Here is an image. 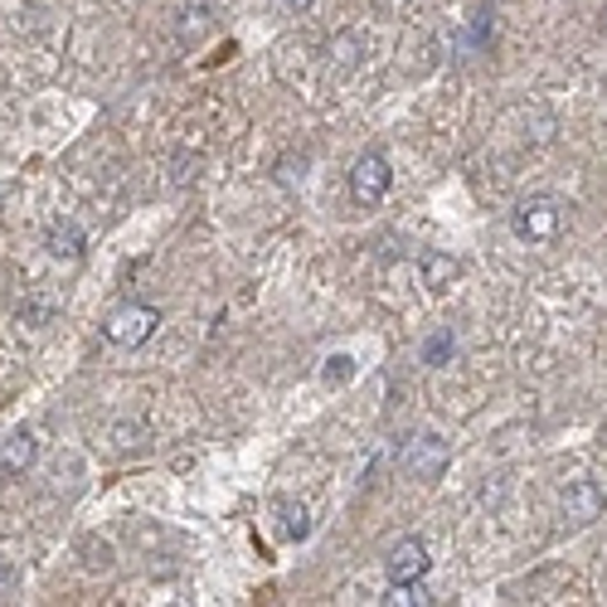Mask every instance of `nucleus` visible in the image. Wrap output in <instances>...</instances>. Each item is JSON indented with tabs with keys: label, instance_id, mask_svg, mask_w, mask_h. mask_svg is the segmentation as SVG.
<instances>
[{
	"label": "nucleus",
	"instance_id": "5",
	"mask_svg": "<svg viewBox=\"0 0 607 607\" xmlns=\"http://www.w3.org/2000/svg\"><path fill=\"white\" fill-rule=\"evenodd\" d=\"M428 569H433V559H428V545L423 539H399L394 549H389V559H384V574H389V584H418V578H428Z\"/></svg>",
	"mask_w": 607,
	"mask_h": 607
},
{
	"label": "nucleus",
	"instance_id": "4",
	"mask_svg": "<svg viewBox=\"0 0 607 607\" xmlns=\"http://www.w3.org/2000/svg\"><path fill=\"white\" fill-rule=\"evenodd\" d=\"M399 462H403V471H413L418 481H438L442 471H448V462H452V448L438 433H418V438L403 442Z\"/></svg>",
	"mask_w": 607,
	"mask_h": 607
},
{
	"label": "nucleus",
	"instance_id": "12",
	"mask_svg": "<svg viewBox=\"0 0 607 607\" xmlns=\"http://www.w3.org/2000/svg\"><path fill=\"white\" fill-rule=\"evenodd\" d=\"M277 530H282V539H296L302 545L306 535H312V510H306L302 501H277Z\"/></svg>",
	"mask_w": 607,
	"mask_h": 607
},
{
	"label": "nucleus",
	"instance_id": "8",
	"mask_svg": "<svg viewBox=\"0 0 607 607\" xmlns=\"http://www.w3.org/2000/svg\"><path fill=\"white\" fill-rule=\"evenodd\" d=\"M45 248H49V258H59V263H84V253H88L84 224H78V219H53Z\"/></svg>",
	"mask_w": 607,
	"mask_h": 607
},
{
	"label": "nucleus",
	"instance_id": "10",
	"mask_svg": "<svg viewBox=\"0 0 607 607\" xmlns=\"http://www.w3.org/2000/svg\"><path fill=\"white\" fill-rule=\"evenodd\" d=\"M214 30H219V10H214V6H205V0L185 10V16H180V25H175V35H180V45H185V49L205 45V39H209Z\"/></svg>",
	"mask_w": 607,
	"mask_h": 607
},
{
	"label": "nucleus",
	"instance_id": "9",
	"mask_svg": "<svg viewBox=\"0 0 607 607\" xmlns=\"http://www.w3.org/2000/svg\"><path fill=\"white\" fill-rule=\"evenodd\" d=\"M418 273H423V287L433 292V296H442L452 287L457 277H462V267H457V258L452 253H438V248H428L423 258H418Z\"/></svg>",
	"mask_w": 607,
	"mask_h": 607
},
{
	"label": "nucleus",
	"instance_id": "14",
	"mask_svg": "<svg viewBox=\"0 0 607 607\" xmlns=\"http://www.w3.org/2000/svg\"><path fill=\"white\" fill-rule=\"evenodd\" d=\"M384 603H389V607H428V603H433V593H428L423 578H418V584H394Z\"/></svg>",
	"mask_w": 607,
	"mask_h": 607
},
{
	"label": "nucleus",
	"instance_id": "17",
	"mask_svg": "<svg viewBox=\"0 0 607 607\" xmlns=\"http://www.w3.org/2000/svg\"><path fill=\"white\" fill-rule=\"evenodd\" d=\"M282 6H287V10H296V16H306V10H312L316 0H282Z\"/></svg>",
	"mask_w": 607,
	"mask_h": 607
},
{
	"label": "nucleus",
	"instance_id": "2",
	"mask_svg": "<svg viewBox=\"0 0 607 607\" xmlns=\"http://www.w3.org/2000/svg\"><path fill=\"white\" fill-rule=\"evenodd\" d=\"M156 326H160L156 306L127 302V306H117V312L102 321V335H107V345H117V350H141L156 335Z\"/></svg>",
	"mask_w": 607,
	"mask_h": 607
},
{
	"label": "nucleus",
	"instance_id": "15",
	"mask_svg": "<svg viewBox=\"0 0 607 607\" xmlns=\"http://www.w3.org/2000/svg\"><path fill=\"white\" fill-rule=\"evenodd\" d=\"M452 350H457V341H452V331H442V335H433V341H428V345H423V360H428V364H442V360H448V355H452Z\"/></svg>",
	"mask_w": 607,
	"mask_h": 607
},
{
	"label": "nucleus",
	"instance_id": "16",
	"mask_svg": "<svg viewBox=\"0 0 607 607\" xmlns=\"http://www.w3.org/2000/svg\"><path fill=\"white\" fill-rule=\"evenodd\" d=\"M16 578H20L16 564H0V593H10V588H16Z\"/></svg>",
	"mask_w": 607,
	"mask_h": 607
},
{
	"label": "nucleus",
	"instance_id": "11",
	"mask_svg": "<svg viewBox=\"0 0 607 607\" xmlns=\"http://www.w3.org/2000/svg\"><path fill=\"white\" fill-rule=\"evenodd\" d=\"M107 442H112L117 457H137V452L151 448V428L137 423V418H117V423L107 428Z\"/></svg>",
	"mask_w": 607,
	"mask_h": 607
},
{
	"label": "nucleus",
	"instance_id": "6",
	"mask_svg": "<svg viewBox=\"0 0 607 607\" xmlns=\"http://www.w3.org/2000/svg\"><path fill=\"white\" fill-rule=\"evenodd\" d=\"M564 520L569 525H593V520H603V510H607V496H603V486L598 481H588V477H578L564 486Z\"/></svg>",
	"mask_w": 607,
	"mask_h": 607
},
{
	"label": "nucleus",
	"instance_id": "3",
	"mask_svg": "<svg viewBox=\"0 0 607 607\" xmlns=\"http://www.w3.org/2000/svg\"><path fill=\"white\" fill-rule=\"evenodd\" d=\"M389 185H394V170H389V156L384 151H364L355 160V170H350V195H355L360 209L380 205V199L389 195Z\"/></svg>",
	"mask_w": 607,
	"mask_h": 607
},
{
	"label": "nucleus",
	"instance_id": "1",
	"mask_svg": "<svg viewBox=\"0 0 607 607\" xmlns=\"http://www.w3.org/2000/svg\"><path fill=\"white\" fill-rule=\"evenodd\" d=\"M510 228H516V238H520V243H555V238H559V228H564V209H559V199H549V195H530V199H520V205L510 209Z\"/></svg>",
	"mask_w": 607,
	"mask_h": 607
},
{
	"label": "nucleus",
	"instance_id": "13",
	"mask_svg": "<svg viewBox=\"0 0 607 607\" xmlns=\"http://www.w3.org/2000/svg\"><path fill=\"white\" fill-rule=\"evenodd\" d=\"M350 380H355V360H350V355H326V360H321V384H326V389H345Z\"/></svg>",
	"mask_w": 607,
	"mask_h": 607
},
{
	"label": "nucleus",
	"instance_id": "18",
	"mask_svg": "<svg viewBox=\"0 0 607 607\" xmlns=\"http://www.w3.org/2000/svg\"><path fill=\"white\" fill-rule=\"evenodd\" d=\"M598 25H603V35H607V6H603V20Z\"/></svg>",
	"mask_w": 607,
	"mask_h": 607
},
{
	"label": "nucleus",
	"instance_id": "7",
	"mask_svg": "<svg viewBox=\"0 0 607 607\" xmlns=\"http://www.w3.org/2000/svg\"><path fill=\"white\" fill-rule=\"evenodd\" d=\"M39 457V442L30 428H16V433L0 438V477H25Z\"/></svg>",
	"mask_w": 607,
	"mask_h": 607
}]
</instances>
